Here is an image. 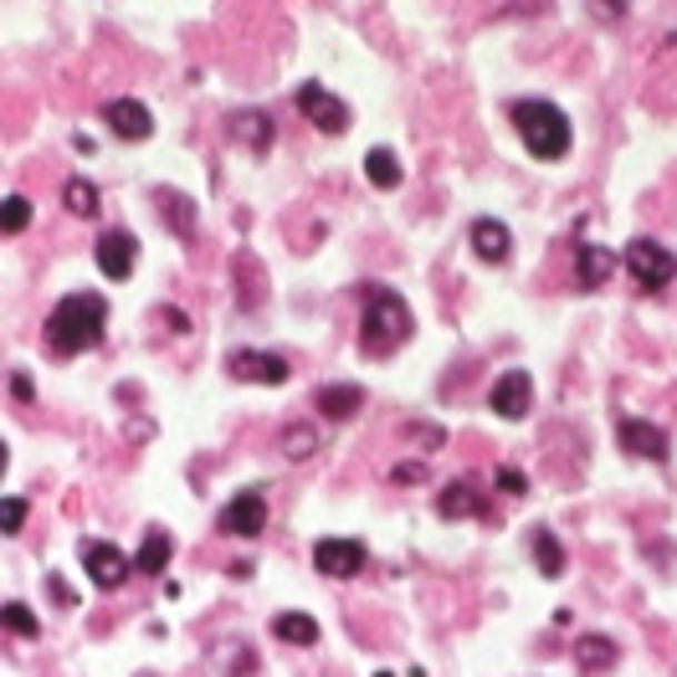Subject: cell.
Returning a JSON list of instances; mask_svg holds the SVG:
<instances>
[{"label": "cell", "instance_id": "obj_26", "mask_svg": "<svg viewBox=\"0 0 677 677\" xmlns=\"http://www.w3.org/2000/svg\"><path fill=\"white\" fill-rule=\"evenodd\" d=\"M313 451H319V431H313V426H288V431H282V457H288V462H303V457H313Z\"/></svg>", "mask_w": 677, "mask_h": 677}, {"label": "cell", "instance_id": "obj_6", "mask_svg": "<svg viewBox=\"0 0 677 677\" xmlns=\"http://www.w3.org/2000/svg\"><path fill=\"white\" fill-rule=\"evenodd\" d=\"M488 411L504 421H524L534 411V375L529 370H504L488 390Z\"/></svg>", "mask_w": 677, "mask_h": 677}, {"label": "cell", "instance_id": "obj_10", "mask_svg": "<svg viewBox=\"0 0 677 677\" xmlns=\"http://www.w3.org/2000/svg\"><path fill=\"white\" fill-rule=\"evenodd\" d=\"M365 545H359V539H319V545H313V570L319 575H329V580H349V575H359L365 570Z\"/></svg>", "mask_w": 677, "mask_h": 677}, {"label": "cell", "instance_id": "obj_22", "mask_svg": "<svg viewBox=\"0 0 677 677\" xmlns=\"http://www.w3.org/2000/svg\"><path fill=\"white\" fill-rule=\"evenodd\" d=\"M529 549H534V565H539V575H565V545H559L555 534L539 524V529H529Z\"/></svg>", "mask_w": 677, "mask_h": 677}, {"label": "cell", "instance_id": "obj_17", "mask_svg": "<svg viewBox=\"0 0 677 677\" xmlns=\"http://www.w3.org/2000/svg\"><path fill=\"white\" fill-rule=\"evenodd\" d=\"M482 498H478V488H472V482L467 478H457V482H447V488L437 492V514L441 518H478L482 514Z\"/></svg>", "mask_w": 677, "mask_h": 677}, {"label": "cell", "instance_id": "obj_13", "mask_svg": "<svg viewBox=\"0 0 677 677\" xmlns=\"http://www.w3.org/2000/svg\"><path fill=\"white\" fill-rule=\"evenodd\" d=\"M467 247H472L482 262H508V252H514V231H508L498 216H478V221L467 226Z\"/></svg>", "mask_w": 677, "mask_h": 677}, {"label": "cell", "instance_id": "obj_16", "mask_svg": "<svg viewBox=\"0 0 677 677\" xmlns=\"http://www.w3.org/2000/svg\"><path fill=\"white\" fill-rule=\"evenodd\" d=\"M616 272V257L606 252V247H596V241H580L575 247V278H580V288H606Z\"/></svg>", "mask_w": 677, "mask_h": 677}, {"label": "cell", "instance_id": "obj_9", "mask_svg": "<svg viewBox=\"0 0 677 677\" xmlns=\"http://www.w3.org/2000/svg\"><path fill=\"white\" fill-rule=\"evenodd\" d=\"M616 441H621L626 457H641V462H667V451H673L663 426L641 421V416H626V421L616 426Z\"/></svg>", "mask_w": 677, "mask_h": 677}, {"label": "cell", "instance_id": "obj_31", "mask_svg": "<svg viewBox=\"0 0 677 677\" xmlns=\"http://www.w3.org/2000/svg\"><path fill=\"white\" fill-rule=\"evenodd\" d=\"M11 390H16V400H31V375L16 370V375H11Z\"/></svg>", "mask_w": 677, "mask_h": 677}, {"label": "cell", "instance_id": "obj_12", "mask_svg": "<svg viewBox=\"0 0 677 677\" xmlns=\"http://www.w3.org/2000/svg\"><path fill=\"white\" fill-rule=\"evenodd\" d=\"M93 257H98V272L119 282V278H129L133 262H139V241H133V231H103Z\"/></svg>", "mask_w": 677, "mask_h": 677}, {"label": "cell", "instance_id": "obj_19", "mask_svg": "<svg viewBox=\"0 0 677 677\" xmlns=\"http://www.w3.org/2000/svg\"><path fill=\"white\" fill-rule=\"evenodd\" d=\"M616 657H621V647H616L611 637H580V641H575V663H580L590 677H596V673H611Z\"/></svg>", "mask_w": 677, "mask_h": 677}, {"label": "cell", "instance_id": "obj_5", "mask_svg": "<svg viewBox=\"0 0 677 677\" xmlns=\"http://www.w3.org/2000/svg\"><path fill=\"white\" fill-rule=\"evenodd\" d=\"M298 113L319 133H345L349 129V103L345 98H333L323 82H303L298 88Z\"/></svg>", "mask_w": 677, "mask_h": 677}, {"label": "cell", "instance_id": "obj_4", "mask_svg": "<svg viewBox=\"0 0 677 677\" xmlns=\"http://www.w3.org/2000/svg\"><path fill=\"white\" fill-rule=\"evenodd\" d=\"M626 272L637 278V288H647V292H657V288H667V282L677 278V257H673V247H663V241H651V237H631L626 241Z\"/></svg>", "mask_w": 677, "mask_h": 677}, {"label": "cell", "instance_id": "obj_15", "mask_svg": "<svg viewBox=\"0 0 677 677\" xmlns=\"http://www.w3.org/2000/svg\"><path fill=\"white\" fill-rule=\"evenodd\" d=\"M103 119L119 139H149V133H155V113H149L139 98H113V103L103 108Z\"/></svg>", "mask_w": 677, "mask_h": 677}, {"label": "cell", "instance_id": "obj_20", "mask_svg": "<svg viewBox=\"0 0 677 677\" xmlns=\"http://www.w3.org/2000/svg\"><path fill=\"white\" fill-rule=\"evenodd\" d=\"M170 549H175L170 534H165V529H149L145 545H139V555L129 559V570H133V575H160L165 565H170Z\"/></svg>", "mask_w": 677, "mask_h": 677}, {"label": "cell", "instance_id": "obj_23", "mask_svg": "<svg viewBox=\"0 0 677 677\" xmlns=\"http://www.w3.org/2000/svg\"><path fill=\"white\" fill-rule=\"evenodd\" d=\"M272 631H278V641H292V647H313V641H319V621L303 611H282L278 621H272Z\"/></svg>", "mask_w": 677, "mask_h": 677}, {"label": "cell", "instance_id": "obj_18", "mask_svg": "<svg viewBox=\"0 0 677 677\" xmlns=\"http://www.w3.org/2000/svg\"><path fill=\"white\" fill-rule=\"evenodd\" d=\"M160 216H165V226H170L175 237H196V200L190 196H180V190H160Z\"/></svg>", "mask_w": 677, "mask_h": 677}, {"label": "cell", "instance_id": "obj_8", "mask_svg": "<svg viewBox=\"0 0 677 677\" xmlns=\"http://www.w3.org/2000/svg\"><path fill=\"white\" fill-rule=\"evenodd\" d=\"M78 559H82V570L93 575L98 590H119V585L129 580V559H123L119 549L108 545V539H82V545H78Z\"/></svg>", "mask_w": 677, "mask_h": 677}, {"label": "cell", "instance_id": "obj_27", "mask_svg": "<svg viewBox=\"0 0 677 677\" xmlns=\"http://www.w3.org/2000/svg\"><path fill=\"white\" fill-rule=\"evenodd\" d=\"M62 200H67V211L72 216H98V186H88L82 175H72L62 186Z\"/></svg>", "mask_w": 677, "mask_h": 677}, {"label": "cell", "instance_id": "obj_33", "mask_svg": "<svg viewBox=\"0 0 677 677\" xmlns=\"http://www.w3.org/2000/svg\"><path fill=\"white\" fill-rule=\"evenodd\" d=\"M6 462H11V451H6V441H0V472H6Z\"/></svg>", "mask_w": 677, "mask_h": 677}, {"label": "cell", "instance_id": "obj_14", "mask_svg": "<svg viewBox=\"0 0 677 677\" xmlns=\"http://www.w3.org/2000/svg\"><path fill=\"white\" fill-rule=\"evenodd\" d=\"M226 133H231V145L252 149V155H267L272 149V119H267L262 108H241L226 119Z\"/></svg>", "mask_w": 677, "mask_h": 677}, {"label": "cell", "instance_id": "obj_30", "mask_svg": "<svg viewBox=\"0 0 677 677\" xmlns=\"http://www.w3.org/2000/svg\"><path fill=\"white\" fill-rule=\"evenodd\" d=\"M492 478H498V492H508V498H524V492H529V478H524L518 467H508V462L498 467Z\"/></svg>", "mask_w": 677, "mask_h": 677}, {"label": "cell", "instance_id": "obj_1", "mask_svg": "<svg viewBox=\"0 0 677 677\" xmlns=\"http://www.w3.org/2000/svg\"><path fill=\"white\" fill-rule=\"evenodd\" d=\"M359 298H365V313H359V349H365L370 359L396 355L416 329L411 303H406L396 288H386V282H365Z\"/></svg>", "mask_w": 677, "mask_h": 677}, {"label": "cell", "instance_id": "obj_21", "mask_svg": "<svg viewBox=\"0 0 677 677\" xmlns=\"http://www.w3.org/2000/svg\"><path fill=\"white\" fill-rule=\"evenodd\" d=\"M313 406H319L329 421H349V416L365 406V390H359V386H323Z\"/></svg>", "mask_w": 677, "mask_h": 677}, {"label": "cell", "instance_id": "obj_3", "mask_svg": "<svg viewBox=\"0 0 677 677\" xmlns=\"http://www.w3.org/2000/svg\"><path fill=\"white\" fill-rule=\"evenodd\" d=\"M508 123H514V133L524 139V149L534 160H565L575 145L565 108H555L549 98H518V103H508Z\"/></svg>", "mask_w": 677, "mask_h": 677}, {"label": "cell", "instance_id": "obj_7", "mask_svg": "<svg viewBox=\"0 0 677 677\" xmlns=\"http://www.w3.org/2000/svg\"><path fill=\"white\" fill-rule=\"evenodd\" d=\"M262 529H267V492L241 488L237 498L221 508V534H231V539H257Z\"/></svg>", "mask_w": 677, "mask_h": 677}, {"label": "cell", "instance_id": "obj_24", "mask_svg": "<svg viewBox=\"0 0 677 677\" xmlns=\"http://www.w3.org/2000/svg\"><path fill=\"white\" fill-rule=\"evenodd\" d=\"M365 175H370L375 190H396L400 180H406V170H400V160L390 149H370V155H365Z\"/></svg>", "mask_w": 677, "mask_h": 677}, {"label": "cell", "instance_id": "obj_2", "mask_svg": "<svg viewBox=\"0 0 677 677\" xmlns=\"http://www.w3.org/2000/svg\"><path fill=\"white\" fill-rule=\"evenodd\" d=\"M103 323H108V303L98 292H67L62 303L47 313V349L57 359H78L82 349L103 345Z\"/></svg>", "mask_w": 677, "mask_h": 677}, {"label": "cell", "instance_id": "obj_25", "mask_svg": "<svg viewBox=\"0 0 677 677\" xmlns=\"http://www.w3.org/2000/svg\"><path fill=\"white\" fill-rule=\"evenodd\" d=\"M0 626H6L11 637H27V641L41 631L37 611H31V606H21V600H6V606H0Z\"/></svg>", "mask_w": 677, "mask_h": 677}, {"label": "cell", "instance_id": "obj_29", "mask_svg": "<svg viewBox=\"0 0 677 677\" xmlns=\"http://www.w3.org/2000/svg\"><path fill=\"white\" fill-rule=\"evenodd\" d=\"M27 524V498H0V534H21Z\"/></svg>", "mask_w": 677, "mask_h": 677}, {"label": "cell", "instance_id": "obj_28", "mask_svg": "<svg viewBox=\"0 0 677 677\" xmlns=\"http://www.w3.org/2000/svg\"><path fill=\"white\" fill-rule=\"evenodd\" d=\"M31 226V200L27 196H6L0 200V237H16Z\"/></svg>", "mask_w": 677, "mask_h": 677}, {"label": "cell", "instance_id": "obj_32", "mask_svg": "<svg viewBox=\"0 0 677 677\" xmlns=\"http://www.w3.org/2000/svg\"><path fill=\"white\" fill-rule=\"evenodd\" d=\"M416 478H421V467H416V462H406V467L396 472V482H416Z\"/></svg>", "mask_w": 677, "mask_h": 677}, {"label": "cell", "instance_id": "obj_11", "mask_svg": "<svg viewBox=\"0 0 677 677\" xmlns=\"http://www.w3.org/2000/svg\"><path fill=\"white\" fill-rule=\"evenodd\" d=\"M226 370L237 375V380H252V386H282L292 375V365L282 355H262V349H231Z\"/></svg>", "mask_w": 677, "mask_h": 677}]
</instances>
